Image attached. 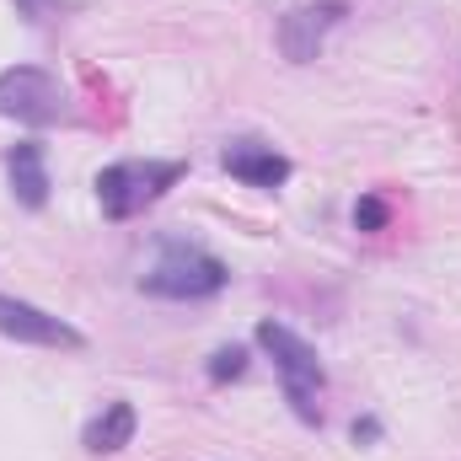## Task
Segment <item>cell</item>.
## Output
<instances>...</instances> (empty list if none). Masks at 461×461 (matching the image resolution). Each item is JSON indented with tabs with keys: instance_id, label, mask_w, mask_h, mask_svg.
<instances>
[{
	"instance_id": "obj_1",
	"label": "cell",
	"mask_w": 461,
	"mask_h": 461,
	"mask_svg": "<svg viewBox=\"0 0 461 461\" xmlns=\"http://www.w3.org/2000/svg\"><path fill=\"white\" fill-rule=\"evenodd\" d=\"M226 279L230 274L215 252H204V247H194V241H167L161 258H156V268L140 279V290H145V295H161V301H204V295H215Z\"/></svg>"
},
{
	"instance_id": "obj_2",
	"label": "cell",
	"mask_w": 461,
	"mask_h": 461,
	"mask_svg": "<svg viewBox=\"0 0 461 461\" xmlns=\"http://www.w3.org/2000/svg\"><path fill=\"white\" fill-rule=\"evenodd\" d=\"M258 344L268 348V359L279 365V381H285V397L290 408L301 413V424H317V392H322V359L306 339H295L285 322H258Z\"/></svg>"
},
{
	"instance_id": "obj_3",
	"label": "cell",
	"mask_w": 461,
	"mask_h": 461,
	"mask_svg": "<svg viewBox=\"0 0 461 461\" xmlns=\"http://www.w3.org/2000/svg\"><path fill=\"white\" fill-rule=\"evenodd\" d=\"M183 177V161H118L97 177V199L108 221H129L145 204H156L172 183Z\"/></svg>"
},
{
	"instance_id": "obj_4",
	"label": "cell",
	"mask_w": 461,
	"mask_h": 461,
	"mask_svg": "<svg viewBox=\"0 0 461 461\" xmlns=\"http://www.w3.org/2000/svg\"><path fill=\"white\" fill-rule=\"evenodd\" d=\"M0 113L22 118V123H59V118H70V97L49 70L16 65L0 76Z\"/></svg>"
},
{
	"instance_id": "obj_5",
	"label": "cell",
	"mask_w": 461,
	"mask_h": 461,
	"mask_svg": "<svg viewBox=\"0 0 461 461\" xmlns=\"http://www.w3.org/2000/svg\"><path fill=\"white\" fill-rule=\"evenodd\" d=\"M0 333L16 339V344H38V348H81L86 344L70 322H59V317L27 306V301H16V295H0Z\"/></svg>"
},
{
	"instance_id": "obj_6",
	"label": "cell",
	"mask_w": 461,
	"mask_h": 461,
	"mask_svg": "<svg viewBox=\"0 0 461 461\" xmlns=\"http://www.w3.org/2000/svg\"><path fill=\"white\" fill-rule=\"evenodd\" d=\"M221 167L230 177H241L247 188H279L290 177V161L274 150V145H258V140H230L221 150Z\"/></svg>"
},
{
	"instance_id": "obj_7",
	"label": "cell",
	"mask_w": 461,
	"mask_h": 461,
	"mask_svg": "<svg viewBox=\"0 0 461 461\" xmlns=\"http://www.w3.org/2000/svg\"><path fill=\"white\" fill-rule=\"evenodd\" d=\"M339 16H344V5H306V11H290L285 27H279L285 54H290V59H312L317 43H322V32H328Z\"/></svg>"
},
{
	"instance_id": "obj_8",
	"label": "cell",
	"mask_w": 461,
	"mask_h": 461,
	"mask_svg": "<svg viewBox=\"0 0 461 461\" xmlns=\"http://www.w3.org/2000/svg\"><path fill=\"white\" fill-rule=\"evenodd\" d=\"M11 194H16V204H27V210H43V199H49V172H43V145H16L11 150Z\"/></svg>"
},
{
	"instance_id": "obj_9",
	"label": "cell",
	"mask_w": 461,
	"mask_h": 461,
	"mask_svg": "<svg viewBox=\"0 0 461 461\" xmlns=\"http://www.w3.org/2000/svg\"><path fill=\"white\" fill-rule=\"evenodd\" d=\"M134 424H140V419H134L129 402H108V408L86 424V451H97V456H103V451H123V446L134 440Z\"/></svg>"
},
{
	"instance_id": "obj_10",
	"label": "cell",
	"mask_w": 461,
	"mask_h": 461,
	"mask_svg": "<svg viewBox=\"0 0 461 461\" xmlns=\"http://www.w3.org/2000/svg\"><path fill=\"white\" fill-rule=\"evenodd\" d=\"M241 370H247V348H236V344L221 348V354L210 359V381H236Z\"/></svg>"
},
{
	"instance_id": "obj_11",
	"label": "cell",
	"mask_w": 461,
	"mask_h": 461,
	"mask_svg": "<svg viewBox=\"0 0 461 461\" xmlns=\"http://www.w3.org/2000/svg\"><path fill=\"white\" fill-rule=\"evenodd\" d=\"M354 226H359V230H381V226H386V204H381L375 194H365V199L354 204Z\"/></svg>"
}]
</instances>
